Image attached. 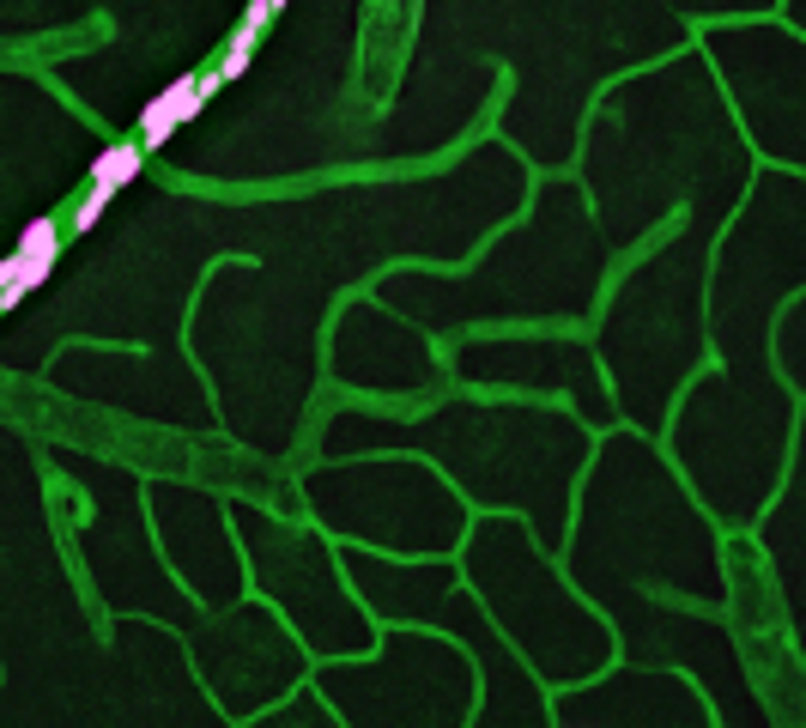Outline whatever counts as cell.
<instances>
[{
  "label": "cell",
  "instance_id": "8992f818",
  "mask_svg": "<svg viewBox=\"0 0 806 728\" xmlns=\"http://www.w3.org/2000/svg\"><path fill=\"white\" fill-rule=\"evenodd\" d=\"M267 7H273V12H285V7H292V0H267Z\"/></svg>",
  "mask_w": 806,
  "mask_h": 728
},
{
  "label": "cell",
  "instance_id": "6da1fadb",
  "mask_svg": "<svg viewBox=\"0 0 806 728\" xmlns=\"http://www.w3.org/2000/svg\"><path fill=\"white\" fill-rule=\"evenodd\" d=\"M218 85H225V80H218V68L213 73H182V80L164 85L159 98L140 110V140H146V152H159L182 122H194V115H201V103L213 98Z\"/></svg>",
  "mask_w": 806,
  "mask_h": 728
},
{
  "label": "cell",
  "instance_id": "277c9868",
  "mask_svg": "<svg viewBox=\"0 0 806 728\" xmlns=\"http://www.w3.org/2000/svg\"><path fill=\"white\" fill-rule=\"evenodd\" d=\"M19 250L24 255H61V219H31L19 231Z\"/></svg>",
  "mask_w": 806,
  "mask_h": 728
},
{
  "label": "cell",
  "instance_id": "7a4b0ae2",
  "mask_svg": "<svg viewBox=\"0 0 806 728\" xmlns=\"http://www.w3.org/2000/svg\"><path fill=\"white\" fill-rule=\"evenodd\" d=\"M140 171H146V140H140V134H134V140H115V146L98 152V164H91V182H85V189H98V194H110V201H115V194H122Z\"/></svg>",
  "mask_w": 806,
  "mask_h": 728
},
{
  "label": "cell",
  "instance_id": "3957f363",
  "mask_svg": "<svg viewBox=\"0 0 806 728\" xmlns=\"http://www.w3.org/2000/svg\"><path fill=\"white\" fill-rule=\"evenodd\" d=\"M267 19H273V7L262 0V7L249 12V19L231 31V43H225V55H218V80H243V68L255 61V43H262V31H267Z\"/></svg>",
  "mask_w": 806,
  "mask_h": 728
},
{
  "label": "cell",
  "instance_id": "5b68a950",
  "mask_svg": "<svg viewBox=\"0 0 806 728\" xmlns=\"http://www.w3.org/2000/svg\"><path fill=\"white\" fill-rule=\"evenodd\" d=\"M103 206H110V194L85 189V194H80V206H73V219H68V225H73V231H91V225H98V213H103Z\"/></svg>",
  "mask_w": 806,
  "mask_h": 728
}]
</instances>
